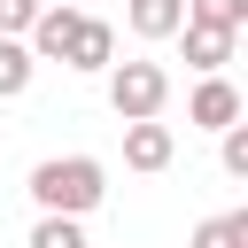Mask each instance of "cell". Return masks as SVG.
Instances as JSON below:
<instances>
[{
	"mask_svg": "<svg viewBox=\"0 0 248 248\" xmlns=\"http://www.w3.org/2000/svg\"><path fill=\"white\" fill-rule=\"evenodd\" d=\"M101 194H108L101 155H46V163L31 170V202H39V217H85V209H101Z\"/></svg>",
	"mask_w": 248,
	"mask_h": 248,
	"instance_id": "6da1fadb",
	"label": "cell"
},
{
	"mask_svg": "<svg viewBox=\"0 0 248 248\" xmlns=\"http://www.w3.org/2000/svg\"><path fill=\"white\" fill-rule=\"evenodd\" d=\"M170 101V70L163 62H108V108L124 124H155Z\"/></svg>",
	"mask_w": 248,
	"mask_h": 248,
	"instance_id": "7a4b0ae2",
	"label": "cell"
},
{
	"mask_svg": "<svg viewBox=\"0 0 248 248\" xmlns=\"http://www.w3.org/2000/svg\"><path fill=\"white\" fill-rule=\"evenodd\" d=\"M240 108H248V101H240V85H232V78H202V85H194V101H186V124H202V132H232V124H240Z\"/></svg>",
	"mask_w": 248,
	"mask_h": 248,
	"instance_id": "3957f363",
	"label": "cell"
},
{
	"mask_svg": "<svg viewBox=\"0 0 248 248\" xmlns=\"http://www.w3.org/2000/svg\"><path fill=\"white\" fill-rule=\"evenodd\" d=\"M78 8L62 0V8H39V23H31V39H23V54L31 62H70V39H78Z\"/></svg>",
	"mask_w": 248,
	"mask_h": 248,
	"instance_id": "277c9868",
	"label": "cell"
},
{
	"mask_svg": "<svg viewBox=\"0 0 248 248\" xmlns=\"http://www.w3.org/2000/svg\"><path fill=\"white\" fill-rule=\"evenodd\" d=\"M170 155H178V140H170L163 116L155 124H124V163L132 170H170Z\"/></svg>",
	"mask_w": 248,
	"mask_h": 248,
	"instance_id": "5b68a950",
	"label": "cell"
},
{
	"mask_svg": "<svg viewBox=\"0 0 248 248\" xmlns=\"http://www.w3.org/2000/svg\"><path fill=\"white\" fill-rule=\"evenodd\" d=\"M178 39H186V62L202 70V78H225V62H232V31H209V23H178Z\"/></svg>",
	"mask_w": 248,
	"mask_h": 248,
	"instance_id": "8992f818",
	"label": "cell"
},
{
	"mask_svg": "<svg viewBox=\"0 0 248 248\" xmlns=\"http://www.w3.org/2000/svg\"><path fill=\"white\" fill-rule=\"evenodd\" d=\"M108 62H116V31H108L101 16H85L78 39H70V70H108Z\"/></svg>",
	"mask_w": 248,
	"mask_h": 248,
	"instance_id": "52a82bcc",
	"label": "cell"
},
{
	"mask_svg": "<svg viewBox=\"0 0 248 248\" xmlns=\"http://www.w3.org/2000/svg\"><path fill=\"white\" fill-rule=\"evenodd\" d=\"M124 16H132V31H140V39H178V23H186V0H132Z\"/></svg>",
	"mask_w": 248,
	"mask_h": 248,
	"instance_id": "ba28073f",
	"label": "cell"
},
{
	"mask_svg": "<svg viewBox=\"0 0 248 248\" xmlns=\"http://www.w3.org/2000/svg\"><path fill=\"white\" fill-rule=\"evenodd\" d=\"M186 248H248V209H225V217H202Z\"/></svg>",
	"mask_w": 248,
	"mask_h": 248,
	"instance_id": "9c48e42d",
	"label": "cell"
},
{
	"mask_svg": "<svg viewBox=\"0 0 248 248\" xmlns=\"http://www.w3.org/2000/svg\"><path fill=\"white\" fill-rule=\"evenodd\" d=\"M186 23H209V31H248V0H186Z\"/></svg>",
	"mask_w": 248,
	"mask_h": 248,
	"instance_id": "30bf717a",
	"label": "cell"
},
{
	"mask_svg": "<svg viewBox=\"0 0 248 248\" xmlns=\"http://www.w3.org/2000/svg\"><path fill=\"white\" fill-rule=\"evenodd\" d=\"M31 54H23V39H0V101H16V93H31Z\"/></svg>",
	"mask_w": 248,
	"mask_h": 248,
	"instance_id": "8fae6325",
	"label": "cell"
},
{
	"mask_svg": "<svg viewBox=\"0 0 248 248\" xmlns=\"http://www.w3.org/2000/svg\"><path fill=\"white\" fill-rule=\"evenodd\" d=\"M31 248H85V225L78 217H39L31 225Z\"/></svg>",
	"mask_w": 248,
	"mask_h": 248,
	"instance_id": "7c38bea8",
	"label": "cell"
},
{
	"mask_svg": "<svg viewBox=\"0 0 248 248\" xmlns=\"http://www.w3.org/2000/svg\"><path fill=\"white\" fill-rule=\"evenodd\" d=\"M39 23V0H0V39H31Z\"/></svg>",
	"mask_w": 248,
	"mask_h": 248,
	"instance_id": "4fadbf2b",
	"label": "cell"
},
{
	"mask_svg": "<svg viewBox=\"0 0 248 248\" xmlns=\"http://www.w3.org/2000/svg\"><path fill=\"white\" fill-rule=\"evenodd\" d=\"M225 170H232V178H248V124H232V132H225Z\"/></svg>",
	"mask_w": 248,
	"mask_h": 248,
	"instance_id": "5bb4252c",
	"label": "cell"
},
{
	"mask_svg": "<svg viewBox=\"0 0 248 248\" xmlns=\"http://www.w3.org/2000/svg\"><path fill=\"white\" fill-rule=\"evenodd\" d=\"M39 8H62V0H39Z\"/></svg>",
	"mask_w": 248,
	"mask_h": 248,
	"instance_id": "9a60e30c",
	"label": "cell"
}]
</instances>
